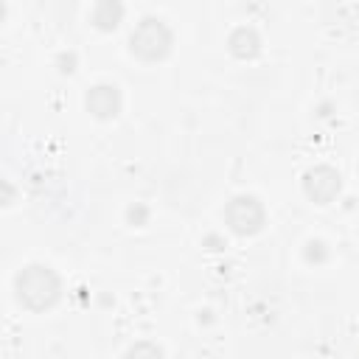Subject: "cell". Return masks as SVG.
I'll return each instance as SVG.
<instances>
[{
    "mask_svg": "<svg viewBox=\"0 0 359 359\" xmlns=\"http://www.w3.org/2000/svg\"><path fill=\"white\" fill-rule=\"evenodd\" d=\"M87 109L98 118H112L121 109V93L115 84H95L87 93Z\"/></svg>",
    "mask_w": 359,
    "mask_h": 359,
    "instance_id": "cell-5",
    "label": "cell"
},
{
    "mask_svg": "<svg viewBox=\"0 0 359 359\" xmlns=\"http://www.w3.org/2000/svg\"><path fill=\"white\" fill-rule=\"evenodd\" d=\"M323 247H325L323 241H309V250H306V258H309V261H311L314 255H317V258H323V255H325V250H323Z\"/></svg>",
    "mask_w": 359,
    "mask_h": 359,
    "instance_id": "cell-9",
    "label": "cell"
},
{
    "mask_svg": "<svg viewBox=\"0 0 359 359\" xmlns=\"http://www.w3.org/2000/svg\"><path fill=\"white\" fill-rule=\"evenodd\" d=\"M230 48L238 56H252L258 50V34L252 28H236L230 36Z\"/></svg>",
    "mask_w": 359,
    "mask_h": 359,
    "instance_id": "cell-6",
    "label": "cell"
},
{
    "mask_svg": "<svg viewBox=\"0 0 359 359\" xmlns=\"http://www.w3.org/2000/svg\"><path fill=\"white\" fill-rule=\"evenodd\" d=\"M303 185H306V194L314 202L325 205V202H331L339 194V174L334 168H328V165H317V168H311L306 174V182Z\"/></svg>",
    "mask_w": 359,
    "mask_h": 359,
    "instance_id": "cell-4",
    "label": "cell"
},
{
    "mask_svg": "<svg viewBox=\"0 0 359 359\" xmlns=\"http://www.w3.org/2000/svg\"><path fill=\"white\" fill-rule=\"evenodd\" d=\"M129 42H132V50H135L137 56H143V59H160V56L168 53L171 31L165 28L163 20H157V17H143V20L135 25Z\"/></svg>",
    "mask_w": 359,
    "mask_h": 359,
    "instance_id": "cell-2",
    "label": "cell"
},
{
    "mask_svg": "<svg viewBox=\"0 0 359 359\" xmlns=\"http://www.w3.org/2000/svg\"><path fill=\"white\" fill-rule=\"evenodd\" d=\"M129 359H163V353H160V348H154L149 342H140L129 351Z\"/></svg>",
    "mask_w": 359,
    "mask_h": 359,
    "instance_id": "cell-8",
    "label": "cell"
},
{
    "mask_svg": "<svg viewBox=\"0 0 359 359\" xmlns=\"http://www.w3.org/2000/svg\"><path fill=\"white\" fill-rule=\"evenodd\" d=\"M121 14H123V8H121L118 3H98L95 11H93V20H95L101 28H115L118 20H121Z\"/></svg>",
    "mask_w": 359,
    "mask_h": 359,
    "instance_id": "cell-7",
    "label": "cell"
},
{
    "mask_svg": "<svg viewBox=\"0 0 359 359\" xmlns=\"http://www.w3.org/2000/svg\"><path fill=\"white\" fill-rule=\"evenodd\" d=\"M14 283H17V297L28 309H48L59 297V278L53 275L50 266L42 264H28Z\"/></svg>",
    "mask_w": 359,
    "mask_h": 359,
    "instance_id": "cell-1",
    "label": "cell"
},
{
    "mask_svg": "<svg viewBox=\"0 0 359 359\" xmlns=\"http://www.w3.org/2000/svg\"><path fill=\"white\" fill-rule=\"evenodd\" d=\"M224 216H227L230 227H233L236 233H241V236L255 233V230H261V224H264V208H261V202H258L255 196H247V194L236 196V199L227 205Z\"/></svg>",
    "mask_w": 359,
    "mask_h": 359,
    "instance_id": "cell-3",
    "label": "cell"
}]
</instances>
